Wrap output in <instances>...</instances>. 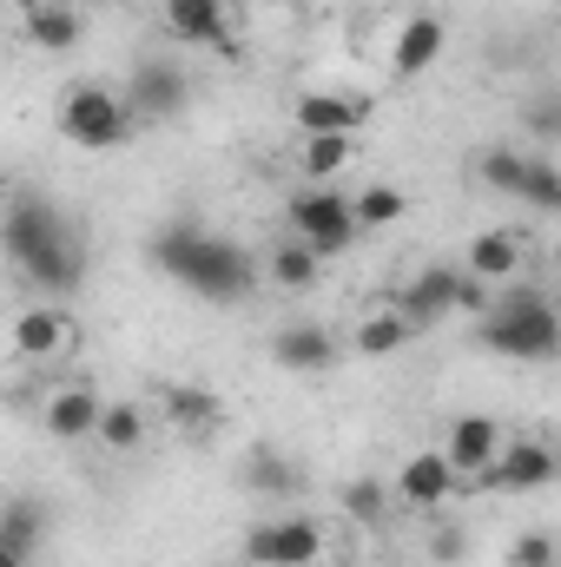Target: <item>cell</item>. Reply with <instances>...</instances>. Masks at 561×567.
I'll list each match as a JSON object with an SVG mask.
<instances>
[{"label":"cell","instance_id":"ba28073f","mask_svg":"<svg viewBox=\"0 0 561 567\" xmlns=\"http://www.w3.org/2000/svg\"><path fill=\"white\" fill-rule=\"evenodd\" d=\"M502 449H509V435L496 416H456L449 423V442H442V455L456 462V475H469L476 488H482V475L502 462Z\"/></svg>","mask_w":561,"mask_h":567},{"label":"cell","instance_id":"d4e9b609","mask_svg":"<svg viewBox=\"0 0 561 567\" xmlns=\"http://www.w3.org/2000/svg\"><path fill=\"white\" fill-rule=\"evenodd\" d=\"M27 33H33V47H47V53H67V47H80V13L67 7V0H53V7H40V13H27Z\"/></svg>","mask_w":561,"mask_h":567},{"label":"cell","instance_id":"e575fe53","mask_svg":"<svg viewBox=\"0 0 561 567\" xmlns=\"http://www.w3.org/2000/svg\"><path fill=\"white\" fill-rule=\"evenodd\" d=\"M549 449H555V455H561V423H555V435H549Z\"/></svg>","mask_w":561,"mask_h":567},{"label":"cell","instance_id":"d6986e66","mask_svg":"<svg viewBox=\"0 0 561 567\" xmlns=\"http://www.w3.org/2000/svg\"><path fill=\"white\" fill-rule=\"evenodd\" d=\"M516 271H522V231H476V245H469V278L509 284Z\"/></svg>","mask_w":561,"mask_h":567},{"label":"cell","instance_id":"8992f818","mask_svg":"<svg viewBox=\"0 0 561 567\" xmlns=\"http://www.w3.org/2000/svg\"><path fill=\"white\" fill-rule=\"evenodd\" d=\"M245 555L258 567H317L324 561V528L310 515H278L245 535Z\"/></svg>","mask_w":561,"mask_h":567},{"label":"cell","instance_id":"7c38bea8","mask_svg":"<svg viewBox=\"0 0 561 567\" xmlns=\"http://www.w3.org/2000/svg\"><path fill=\"white\" fill-rule=\"evenodd\" d=\"M456 482H462V475H456V462H449L442 449H422V455H410V462L397 468V482H390V488H397V502H404V508H442V502L456 495Z\"/></svg>","mask_w":561,"mask_h":567},{"label":"cell","instance_id":"52a82bcc","mask_svg":"<svg viewBox=\"0 0 561 567\" xmlns=\"http://www.w3.org/2000/svg\"><path fill=\"white\" fill-rule=\"evenodd\" d=\"M133 113H140V126H172L185 106H192V80H185V66H172V60H145L140 73H133Z\"/></svg>","mask_w":561,"mask_h":567},{"label":"cell","instance_id":"5bb4252c","mask_svg":"<svg viewBox=\"0 0 561 567\" xmlns=\"http://www.w3.org/2000/svg\"><path fill=\"white\" fill-rule=\"evenodd\" d=\"M442 40H449V27L436 13H410L397 27V47H390V80H422L442 60Z\"/></svg>","mask_w":561,"mask_h":567},{"label":"cell","instance_id":"6da1fadb","mask_svg":"<svg viewBox=\"0 0 561 567\" xmlns=\"http://www.w3.org/2000/svg\"><path fill=\"white\" fill-rule=\"evenodd\" d=\"M152 265L205 303H245L258 290V258L218 231H198V225H165L152 238Z\"/></svg>","mask_w":561,"mask_h":567},{"label":"cell","instance_id":"2e32d148","mask_svg":"<svg viewBox=\"0 0 561 567\" xmlns=\"http://www.w3.org/2000/svg\"><path fill=\"white\" fill-rule=\"evenodd\" d=\"M330 357H337V343L317 323H290V330L272 337V363L290 370V377H317V370H330Z\"/></svg>","mask_w":561,"mask_h":567},{"label":"cell","instance_id":"44dd1931","mask_svg":"<svg viewBox=\"0 0 561 567\" xmlns=\"http://www.w3.org/2000/svg\"><path fill=\"white\" fill-rule=\"evenodd\" d=\"M297 126H304V140H317V133H357L364 106L344 100V93H304L297 100Z\"/></svg>","mask_w":561,"mask_h":567},{"label":"cell","instance_id":"9a60e30c","mask_svg":"<svg viewBox=\"0 0 561 567\" xmlns=\"http://www.w3.org/2000/svg\"><path fill=\"white\" fill-rule=\"evenodd\" d=\"M100 416H106V403L86 383H67V390L47 396V435L53 442H93L100 435Z\"/></svg>","mask_w":561,"mask_h":567},{"label":"cell","instance_id":"f546056e","mask_svg":"<svg viewBox=\"0 0 561 567\" xmlns=\"http://www.w3.org/2000/svg\"><path fill=\"white\" fill-rule=\"evenodd\" d=\"M100 442H106V449H120V455H126V449H140V442H145V410H140V403H106V416H100Z\"/></svg>","mask_w":561,"mask_h":567},{"label":"cell","instance_id":"d590c367","mask_svg":"<svg viewBox=\"0 0 561 567\" xmlns=\"http://www.w3.org/2000/svg\"><path fill=\"white\" fill-rule=\"evenodd\" d=\"M252 7H290V0H252Z\"/></svg>","mask_w":561,"mask_h":567},{"label":"cell","instance_id":"cb8c5ba5","mask_svg":"<svg viewBox=\"0 0 561 567\" xmlns=\"http://www.w3.org/2000/svg\"><path fill=\"white\" fill-rule=\"evenodd\" d=\"M297 158H304V178H337L357 165V133H317V140H304Z\"/></svg>","mask_w":561,"mask_h":567},{"label":"cell","instance_id":"836d02e7","mask_svg":"<svg viewBox=\"0 0 561 567\" xmlns=\"http://www.w3.org/2000/svg\"><path fill=\"white\" fill-rule=\"evenodd\" d=\"M40 7H53V0H13V13L27 20V13H40Z\"/></svg>","mask_w":561,"mask_h":567},{"label":"cell","instance_id":"277c9868","mask_svg":"<svg viewBox=\"0 0 561 567\" xmlns=\"http://www.w3.org/2000/svg\"><path fill=\"white\" fill-rule=\"evenodd\" d=\"M0 238H7L13 271L27 278L47 251H60V245L80 238V231L67 225V212H60L53 198H40V192H13V198H7V225H0Z\"/></svg>","mask_w":561,"mask_h":567},{"label":"cell","instance_id":"83f0119b","mask_svg":"<svg viewBox=\"0 0 561 567\" xmlns=\"http://www.w3.org/2000/svg\"><path fill=\"white\" fill-rule=\"evenodd\" d=\"M522 165H529V152H516V145H489V152L476 158V178H482L489 192H509V198H516V185H522Z\"/></svg>","mask_w":561,"mask_h":567},{"label":"cell","instance_id":"ffe728a7","mask_svg":"<svg viewBox=\"0 0 561 567\" xmlns=\"http://www.w3.org/2000/svg\"><path fill=\"white\" fill-rule=\"evenodd\" d=\"M245 482H252L258 495H278V502H290V495L304 488V475H297V462L284 455L278 442H252V455H245Z\"/></svg>","mask_w":561,"mask_h":567},{"label":"cell","instance_id":"4316f807","mask_svg":"<svg viewBox=\"0 0 561 567\" xmlns=\"http://www.w3.org/2000/svg\"><path fill=\"white\" fill-rule=\"evenodd\" d=\"M516 198H529L536 212L561 218V165H549V158H529V165H522V185H516Z\"/></svg>","mask_w":561,"mask_h":567},{"label":"cell","instance_id":"603a6c76","mask_svg":"<svg viewBox=\"0 0 561 567\" xmlns=\"http://www.w3.org/2000/svg\"><path fill=\"white\" fill-rule=\"evenodd\" d=\"M317 271H324V258H317L297 231L272 245V284H284V290H317Z\"/></svg>","mask_w":561,"mask_h":567},{"label":"cell","instance_id":"5b68a950","mask_svg":"<svg viewBox=\"0 0 561 567\" xmlns=\"http://www.w3.org/2000/svg\"><path fill=\"white\" fill-rule=\"evenodd\" d=\"M284 218H290V231H297L317 258H344V251L364 238V225H357V198H344V192H330V185L297 192Z\"/></svg>","mask_w":561,"mask_h":567},{"label":"cell","instance_id":"f1b7e54d","mask_svg":"<svg viewBox=\"0 0 561 567\" xmlns=\"http://www.w3.org/2000/svg\"><path fill=\"white\" fill-rule=\"evenodd\" d=\"M404 212H410V198H404L397 185H364V192H357V225H364V231H384V225H397Z\"/></svg>","mask_w":561,"mask_h":567},{"label":"cell","instance_id":"d6a6232c","mask_svg":"<svg viewBox=\"0 0 561 567\" xmlns=\"http://www.w3.org/2000/svg\"><path fill=\"white\" fill-rule=\"evenodd\" d=\"M462 555V535H436V561H456Z\"/></svg>","mask_w":561,"mask_h":567},{"label":"cell","instance_id":"ac0fdd59","mask_svg":"<svg viewBox=\"0 0 561 567\" xmlns=\"http://www.w3.org/2000/svg\"><path fill=\"white\" fill-rule=\"evenodd\" d=\"M159 403H165V423L178 429V435H212L218 416H225V410H218V396H212V390H198V383H165V396H159Z\"/></svg>","mask_w":561,"mask_h":567},{"label":"cell","instance_id":"4dcf8cb0","mask_svg":"<svg viewBox=\"0 0 561 567\" xmlns=\"http://www.w3.org/2000/svg\"><path fill=\"white\" fill-rule=\"evenodd\" d=\"M555 561H561V548H555V535H542V528L509 542V567H555Z\"/></svg>","mask_w":561,"mask_h":567},{"label":"cell","instance_id":"30bf717a","mask_svg":"<svg viewBox=\"0 0 561 567\" xmlns=\"http://www.w3.org/2000/svg\"><path fill=\"white\" fill-rule=\"evenodd\" d=\"M462 278H469V271H449V265H422L417 278L397 290V310H404L417 330H429V323H442V317L462 303Z\"/></svg>","mask_w":561,"mask_h":567},{"label":"cell","instance_id":"3957f363","mask_svg":"<svg viewBox=\"0 0 561 567\" xmlns=\"http://www.w3.org/2000/svg\"><path fill=\"white\" fill-rule=\"evenodd\" d=\"M133 126H140V113L113 86H73L60 100V140L80 145V152H113V145L133 140Z\"/></svg>","mask_w":561,"mask_h":567},{"label":"cell","instance_id":"7a4b0ae2","mask_svg":"<svg viewBox=\"0 0 561 567\" xmlns=\"http://www.w3.org/2000/svg\"><path fill=\"white\" fill-rule=\"evenodd\" d=\"M482 350L509 357V363H549L561 357V317L549 297L536 290H509L489 317H482Z\"/></svg>","mask_w":561,"mask_h":567},{"label":"cell","instance_id":"7402d4cb","mask_svg":"<svg viewBox=\"0 0 561 567\" xmlns=\"http://www.w3.org/2000/svg\"><path fill=\"white\" fill-rule=\"evenodd\" d=\"M410 337H417V323H410L404 310H377V317H364V323H357L350 350H357V357H397Z\"/></svg>","mask_w":561,"mask_h":567},{"label":"cell","instance_id":"1f68e13d","mask_svg":"<svg viewBox=\"0 0 561 567\" xmlns=\"http://www.w3.org/2000/svg\"><path fill=\"white\" fill-rule=\"evenodd\" d=\"M522 120H529V133H536V140H561V93L529 100V106H522Z\"/></svg>","mask_w":561,"mask_h":567},{"label":"cell","instance_id":"484cf974","mask_svg":"<svg viewBox=\"0 0 561 567\" xmlns=\"http://www.w3.org/2000/svg\"><path fill=\"white\" fill-rule=\"evenodd\" d=\"M337 502H344V515H350V522H364V528H377V522L390 515V502H397V488H384L377 475H357V482H344V488H337Z\"/></svg>","mask_w":561,"mask_h":567},{"label":"cell","instance_id":"4fadbf2b","mask_svg":"<svg viewBox=\"0 0 561 567\" xmlns=\"http://www.w3.org/2000/svg\"><path fill=\"white\" fill-rule=\"evenodd\" d=\"M232 20V0H159V27L178 47H218Z\"/></svg>","mask_w":561,"mask_h":567},{"label":"cell","instance_id":"8fae6325","mask_svg":"<svg viewBox=\"0 0 561 567\" xmlns=\"http://www.w3.org/2000/svg\"><path fill=\"white\" fill-rule=\"evenodd\" d=\"M67 350H73V317H67V310L33 303V310L13 317V357H20V363H53V357H67Z\"/></svg>","mask_w":561,"mask_h":567},{"label":"cell","instance_id":"e0dca14e","mask_svg":"<svg viewBox=\"0 0 561 567\" xmlns=\"http://www.w3.org/2000/svg\"><path fill=\"white\" fill-rule=\"evenodd\" d=\"M40 528H47V508L33 495H13L7 515H0V567H27L40 548Z\"/></svg>","mask_w":561,"mask_h":567},{"label":"cell","instance_id":"9c48e42d","mask_svg":"<svg viewBox=\"0 0 561 567\" xmlns=\"http://www.w3.org/2000/svg\"><path fill=\"white\" fill-rule=\"evenodd\" d=\"M555 475H561V455L549 449V442H529V435H522V442H509V449H502V462L482 475V488H502V495H536V488H549Z\"/></svg>","mask_w":561,"mask_h":567}]
</instances>
